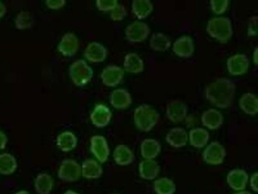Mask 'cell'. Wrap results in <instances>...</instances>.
I'll return each mask as SVG.
<instances>
[{
    "instance_id": "obj_28",
    "label": "cell",
    "mask_w": 258,
    "mask_h": 194,
    "mask_svg": "<svg viewBox=\"0 0 258 194\" xmlns=\"http://www.w3.org/2000/svg\"><path fill=\"white\" fill-rule=\"evenodd\" d=\"M52 187L53 179L46 173L38 174L34 180V188L38 194H50Z\"/></svg>"
},
{
    "instance_id": "obj_30",
    "label": "cell",
    "mask_w": 258,
    "mask_h": 194,
    "mask_svg": "<svg viewBox=\"0 0 258 194\" xmlns=\"http://www.w3.org/2000/svg\"><path fill=\"white\" fill-rule=\"evenodd\" d=\"M17 160L14 155L9 153L0 155V174L11 175L17 170Z\"/></svg>"
},
{
    "instance_id": "obj_17",
    "label": "cell",
    "mask_w": 258,
    "mask_h": 194,
    "mask_svg": "<svg viewBox=\"0 0 258 194\" xmlns=\"http://www.w3.org/2000/svg\"><path fill=\"white\" fill-rule=\"evenodd\" d=\"M110 105L116 109H126L132 104V97L129 91L118 88L112 91L110 97Z\"/></svg>"
},
{
    "instance_id": "obj_32",
    "label": "cell",
    "mask_w": 258,
    "mask_h": 194,
    "mask_svg": "<svg viewBox=\"0 0 258 194\" xmlns=\"http://www.w3.org/2000/svg\"><path fill=\"white\" fill-rule=\"evenodd\" d=\"M176 185L168 177H161L154 181V190L157 194H174Z\"/></svg>"
},
{
    "instance_id": "obj_46",
    "label": "cell",
    "mask_w": 258,
    "mask_h": 194,
    "mask_svg": "<svg viewBox=\"0 0 258 194\" xmlns=\"http://www.w3.org/2000/svg\"><path fill=\"white\" fill-rule=\"evenodd\" d=\"M115 194H118V193H115Z\"/></svg>"
},
{
    "instance_id": "obj_7",
    "label": "cell",
    "mask_w": 258,
    "mask_h": 194,
    "mask_svg": "<svg viewBox=\"0 0 258 194\" xmlns=\"http://www.w3.org/2000/svg\"><path fill=\"white\" fill-rule=\"evenodd\" d=\"M226 152L219 142H212L203 152V159L207 164L220 165L224 162Z\"/></svg>"
},
{
    "instance_id": "obj_36",
    "label": "cell",
    "mask_w": 258,
    "mask_h": 194,
    "mask_svg": "<svg viewBox=\"0 0 258 194\" xmlns=\"http://www.w3.org/2000/svg\"><path fill=\"white\" fill-rule=\"evenodd\" d=\"M127 15L126 10L125 7L121 4H118L114 9L110 12V18L113 21L118 22V21H122L125 19V16Z\"/></svg>"
},
{
    "instance_id": "obj_35",
    "label": "cell",
    "mask_w": 258,
    "mask_h": 194,
    "mask_svg": "<svg viewBox=\"0 0 258 194\" xmlns=\"http://www.w3.org/2000/svg\"><path fill=\"white\" fill-rule=\"evenodd\" d=\"M118 5L117 0H97L96 6L100 12H111Z\"/></svg>"
},
{
    "instance_id": "obj_24",
    "label": "cell",
    "mask_w": 258,
    "mask_h": 194,
    "mask_svg": "<svg viewBox=\"0 0 258 194\" xmlns=\"http://www.w3.org/2000/svg\"><path fill=\"white\" fill-rule=\"evenodd\" d=\"M210 134L205 129L198 127V128L192 129L190 131L188 134V139L190 144L193 148H203L207 146L209 141Z\"/></svg>"
},
{
    "instance_id": "obj_13",
    "label": "cell",
    "mask_w": 258,
    "mask_h": 194,
    "mask_svg": "<svg viewBox=\"0 0 258 194\" xmlns=\"http://www.w3.org/2000/svg\"><path fill=\"white\" fill-rule=\"evenodd\" d=\"M172 51L180 58H187L192 56L195 51L194 41L190 36L184 35L176 40Z\"/></svg>"
},
{
    "instance_id": "obj_41",
    "label": "cell",
    "mask_w": 258,
    "mask_h": 194,
    "mask_svg": "<svg viewBox=\"0 0 258 194\" xmlns=\"http://www.w3.org/2000/svg\"><path fill=\"white\" fill-rule=\"evenodd\" d=\"M7 8L3 3L0 2V19L4 17V15L6 14Z\"/></svg>"
},
{
    "instance_id": "obj_29",
    "label": "cell",
    "mask_w": 258,
    "mask_h": 194,
    "mask_svg": "<svg viewBox=\"0 0 258 194\" xmlns=\"http://www.w3.org/2000/svg\"><path fill=\"white\" fill-rule=\"evenodd\" d=\"M154 11V6L150 0H134L132 12L139 19H144Z\"/></svg>"
},
{
    "instance_id": "obj_25",
    "label": "cell",
    "mask_w": 258,
    "mask_h": 194,
    "mask_svg": "<svg viewBox=\"0 0 258 194\" xmlns=\"http://www.w3.org/2000/svg\"><path fill=\"white\" fill-rule=\"evenodd\" d=\"M113 158L116 164L119 166H127L133 163L135 155L127 146L118 145L114 151Z\"/></svg>"
},
{
    "instance_id": "obj_38",
    "label": "cell",
    "mask_w": 258,
    "mask_h": 194,
    "mask_svg": "<svg viewBox=\"0 0 258 194\" xmlns=\"http://www.w3.org/2000/svg\"><path fill=\"white\" fill-rule=\"evenodd\" d=\"M46 6L51 10H59L66 5V0H46Z\"/></svg>"
},
{
    "instance_id": "obj_20",
    "label": "cell",
    "mask_w": 258,
    "mask_h": 194,
    "mask_svg": "<svg viewBox=\"0 0 258 194\" xmlns=\"http://www.w3.org/2000/svg\"><path fill=\"white\" fill-rule=\"evenodd\" d=\"M188 135L184 129L174 127L168 131L166 135V142L172 148H183L187 144Z\"/></svg>"
},
{
    "instance_id": "obj_15",
    "label": "cell",
    "mask_w": 258,
    "mask_h": 194,
    "mask_svg": "<svg viewBox=\"0 0 258 194\" xmlns=\"http://www.w3.org/2000/svg\"><path fill=\"white\" fill-rule=\"evenodd\" d=\"M80 43L73 33H67L62 37L58 45V51L64 57H73L78 51Z\"/></svg>"
},
{
    "instance_id": "obj_22",
    "label": "cell",
    "mask_w": 258,
    "mask_h": 194,
    "mask_svg": "<svg viewBox=\"0 0 258 194\" xmlns=\"http://www.w3.org/2000/svg\"><path fill=\"white\" fill-rule=\"evenodd\" d=\"M160 142L154 138H146L141 144V154L145 159H154L161 152Z\"/></svg>"
},
{
    "instance_id": "obj_43",
    "label": "cell",
    "mask_w": 258,
    "mask_h": 194,
    "mask_svg": "<svg viewBox=\"0 0 258 194\" xmlns=\"http://www.w3.org/2000/svg\"><path fill=\"white\" fill-rule=\"evenodd\" d=\"M234 194H252L250 192H249V191H245V190H242V191H238V192H236V193Z\"/></svg>"
},
{
    "instance_id": "obj_31",
    "label": "cell",
    "mask_w": 258,
    "mask_h": 194,
    "mask_svg": "<svg viewBox=\"0 0 258 194\" xmlns=\"http://www.w3.org/2000/svg\"><path fill=\"white\" fill-rule=\"evenodd\" d=\"M150 47L154 51L165 52L170 48L171 41L167 36L162 33H156L150 38Z\"/></svg>"
},
{
    "instance_id": "obj_40",
    "label": "cell",
    "mask_w": 258,
    "mask_h": 194,
    "mask_svg": "<svg viewBox=\"0 0 258 194\" xmlns=\"http://www.w3.org/2000/svg\"><path fill=\"white\" fill-rule=\"evenodd\" d=\"M8 137L3 131H0V151L5 149L8 144Z\"/></svg>"
},
{
    "instance_id": "obj_14",
    "label": "cell",
    "mask_w": 258,
    "mask_h": 194,
    "mask_svg": "<svg viewBox=\"0 0 258 194\" xmlns=\"http://www.w3.org/2000/svg\"><path fill=\"white\" fill-rule=\"evenodd\" d=\"M112 117V113L107 106L97 105L91 114V121L95 127L99 128L107 127Z\"/></svg>"
},
{
    "instance_id": "obj_4",
    "label": "cell",
    "mask_w": 258,
    "mask_h": 194,
    "mask_svg": "<svg viewBox=\"0 0 258 194\" xmlns=\"http://www.w3.org/2000/svg\"><path fill=\"white\" fill-rule=\"evenodd\" d=\"M93 69L85 61L77 60L70 68V76L75 85L82 87L90 82L93 77Z\"/></svg>"
},
{
    "instance_id": "obj_37",
    "label": "cell",
    "mask_w": 258,
    "mask_h": 194,
    "mask_svg": "<svg viewBox=\"0 0 258 194\" xmlns=\"http://www.w3.org/2000/svg\"><path fill=\"white\" fill-rule=\"evenodd\" d=\"M257 16H252L249 19L248 25V34L250 37L257 35Z\"/></svg>"
},
{
    "instance_id": "obj_39",
    "label": "cell",
    "mask_w": 258,
    "mask_h": 194,
    "mask_svg": "<svg viewBox=\"0 0 258 194\" xmlns=\"http://www.w3.org/2000/svg\"><path fill=\"white\" fill-rule=\"evenodd\" d=\"M250 188L255 192H258V173L252 174L250 178Z\"/></svg>"
},
{
    "instance_id": "obj_19",
    "label": "cell",
    "mask_w": 258,
    "mask_h": 194,
    "mask_svg": "<svg viewBox=\"0 0 258 194\" xmlns=\"http://www.w3.org/2000/svg\"><path fill=\"white\" fill-rule=\"evenodd\" d=\"M139 174L145 180L155 179L160 173V166L154 159H145L139 164Z\"/></svg>"
},
{
    "instance_id": "obj_11",
    "label": "cell",
    "mask_w": 258,
    "mask_h": 194,
    "mask_svg": "<svg viewBox=\"0 0 258 194\" xmlns=\"http://www.w3.org/2000/svg\"><path fill=\"white\" fill-rule=\"evenodd\" d=\"M249 176L246 171L241 169L230 170L226 177V181L230 188L235 191H242L246 187Z\"/></svg>"
},
{
    "instance_id": "obj_26",
    "label": "cell",
    "mask_w": 258,
    "mask_h": 194,
    "mask_svg": "<svg viewBox=\"0 0 258 194\" xmlns=\"http://www.w3.org/2000/svg\"><path fill=\"white\" fill-rule=\"evenodd\" d=\"M123 66L125 72L133 74L142 73L144 70V62L135 53L126 55L124 59Z\"/></svg>"
},
{
    "instance_id": "obj_33",
    "label": "cell",
    "mask_w": 258,
    "mask_h": 194,
    "mask_svg": "<svg viewBox=\"0 0 258 194\" xmlns=\"http://www.w3.org/2000/svg\"><path fill=\"white\" fill-rule=\"evenodd\" d=\"M15 26L18 30H27L32 27L34 24V17L29 12H21L15 18Z\"/></svg>"
},
{
    "instance_id": "obj_6",
    "label": "cell",
    "mask_w": 258,
    "mask_h": 194,
    "mask_svg": "<svg viewBox=\"0 0 258 194\" xmlns=\"http://www.w3.org/2000/svg\"><path fill=\"white\" fill-rule=\"evenodd\" d=\"M150 26L146 23L136 21L125 28V38L131 43H139L145 41L150 35Z\"/></svg>"
},
{
    "instance_id": "obj_18",
    "label": "cell",
    "mask_w": 258,
    "mask_h": 194,
    "mask_svg": "<svg viewBox=\"0 0 258 194\" xmlns=\"http://www.w3.org/2000/svg\"><path fill=\"white\" fill-rule=\"evenodd\" d=\"M203 125L210 130H216L223 125V116L216 109H208L201 116Z\"/></svg>"
},
{
    "instance_id": "obj_42",
    "label": "cell",
    "mask_w": 258,
    "mask_h": 194,
    "mask_svg": "<svg viewBox=\"0 0 258 194\" xmlns=\"http://www.w3.org/2000/svg\"><path fill=\"white\" fill-rule=\"evenodd\" d=\"M253 62H254L255 66H258V48L256 47L255 48L254 52H253Z\"/></svg>"
},
{
    "instance_id": "obj_45",
    "label": "cell",
    "mask_w": 258,
    "mask_h": 194,
    "mask_svg": "<svg viewBox=\"0 0 258 194\" xmlns=\"http://www.w3.org/2000/svg\"><path fill=\"white\" fill-rule=\"evenodd\" d=\"M15 194H30V193H29V192H27V191L21 190V191H19V192H16V193H15Z\"/></svg>"
},
{
    "instance_id": "obj_12",
    "label": "cell",
    "mask_w": 258,
    "mask_h": 194,
    "mask_svg": "<svg viewBox=\"0 0 258 194\" xmlns=\"http://www.w3.org/2000/svg\"><path fill=\"white\" fill-rule=\"evenodd\" d=\"M124 76V70L116 66H109L103 69L101 73V79L104 85L114 87L122 82Z\"/></svg>"
},
{
    "instance_id": "obj_5",
    "label": "cell",
    "mask_w": 258,
    "mask_h": 194,
    "mask_svg": "<svg viewBox=\"0 0 258 194\" xmlns=\"http://www.w3.org/2000/svg\"><path fill=\"white\" fill-rule=\"evenodd\" d=\"M81 166L73 159H64L58 170V177L64 182H74L80 179Z\"/></svg>"
},
{
    "instance_id": "obj_8",
    "label": "cell",
    "mask_w": 258,
    "mask_h": 194,
    "mask_svg": "<svg viewBox=\"0 0 258 194\" xmlns=\"http://www.w3.org/2000/svg\"><path fill=\"white\" fill-rule=\"evenodd\" d=\"M91 152L99 163H106L110 155V148H109L107 139L102 135H95L92 137Z\"/></svg>"
},
{
    "instance_id": "obj_1",
    "label": "cell",
    "mask_w": 258,
    "mask_h": 194,
    "mask_svg": "<svg viewBox=\"0 0 258 194\" xmlns=\"http://www.w3.org/2000/svg\"><path fill=\"white\" fill-rule=\"evenodd\" d=\"M236 92V85L233 80L219 78L207 86V100L219 109H227L232 105Z\"/></svg>"
},
{
    "instance_id": "obj_23",
    "label": "cell",
    "mask_w": 258,
    "mask_h": 194,
    "mask_svg": "<svg viewBox=\"0 0 258 194\" xmlns=\"http://www.w3.org/2000/svg\"><path fill=\"white\" fill-rule=\"evenodd\" d=\"M239 107L245 114L255 116L258 112V98L254 94L247 92L241 95Z\"/></svg>"
},
{
    "instance_id": "obj_16",
    "label": "cell",
    "mask_w": 258,
    "mask_h": 194,
    "mask_svg": "<svg viewBox=\"0 0 258 194\" xmlns=\"http://www.w3.org/2000/svg\"><path fill=\"white\" fill-rule=\"evenodd\" d=\"M84 57L92 63L103 62L107 58V50L100 43L93 41L85 48Z\"/></svg>"
},
{
    "instance_id": "obj_3",
    "label": "cell",
    "mask_w": 258,
    "mask_h": 194,
    "mask_svg": "<svg viewBox=\"0 0 258 194\" xmlns=\"http://www.w3.org/2000/svg\"><path fill=\"white\" fill-rule=\"evenodd\" d=\"M207 32L211 37L220 42L226 43L233 35L231 22L228 18H213L208 21Z\"/></svg>"
},
{
    "instance_id": "obj_9",
    "label": "cell",
    "mask_w": 258,
    "mask_h": 194,
    "mask_svg": "<svg viewBox=\"0 0 258 194\" xmlns=\"http://www.w3.org/2000/svg\"><path fill=\"white\" fill-rule=\"evenodd\" d=\"M187 112L186 104L180 100H173L167 105V117L172 123L183 122L187 116Z\"/></svg>"
},
{
    "instance_id": "obj_21",
    "label": "cell",
    "mask_w": 258,
    "mask_h": 194,
    "mask_svg": "<svg viewBox=\"0 0 258 194\" xmlns=\"http://www.w3.org/2000/svg\"><path fill=\"white\" fill-rule=\"evenodd\" d=\"M103 173L101 165L94 159H87L81 166V175L87 179H98Z\"/></svg>"
},
{
    "instance_id": "obj_2",
    "label": "cell",
    "mask_w": 258,
    "mask_h": 194,
    "mask_svg": "<svg viewBox=\"0 0 258 194\" xmlns=\"http://www.w3.org/2000/svg\"><path fill=\"white\" fill-rule=\"evenodd\" d=\"M159 118L157 111L149 105H142L138 107L134 114L135 125L143 132L151 131L159 121Z\"/></svg>"
},
{
    "instance_id": "obj_10",
    "label": "cell",
    "mask_w": 258,
    "mask_h": 194,
    "mask_svg": "<svg viewBox=\"0 0 258 194\" xmlns=\"http://www.w3.org/2000/svg\"><path fill=\"white\" fill-rule=\"evenodd\" d=\"M227 70L233 76H240L247 73L249 67V60L245 55H235L228 58L226 62Z\"/></svg>"
},
{
    "instance_id": "obj_44",
    "label": "cell",
    "mask_w": 258,
    "mask_h": 194,
    "mask_svg": "<svg viewBox=\"0 0 258 194\" xmlns=\"http://www.w3.org/2000/svg\"><path fill=\"white\" fill-rule=\"evenodd\" d=\"M64 194H80V193H78V192H75V191L68 190V191H66V192H64Z\"/></svg>"
},
{
    "instance_id": "obj_34",
    "label": "cell",
    "mask_w": 258,
    "mask_h": 194,
    "mask_svg": "<svg viewBox=\"0 0 258 194\" xmlns=\"http://www.w3.org/2000/svg\"><path fill=\"white\" fill-rule=\"evenodd\" d=\"M212 12L216 15H222L226 12L229 6L228 0H212L210 2Z\"/></svg>"
},
{
    "instance_id": "obj_27",
    "label": "cell",
    "mask_w": 258,
    "mask_h": 194,
    "mask_svg": "<svg viewBox=\"0 0 258 194\" xmlns=\"http://www.w3.org/2000/svg\"><path fill=\"white\" fill-rule=\"evenodd\" d=\"M56 145L61 152H72L77 148V136L71 131H64L57 136Z\"/></svg>"
}]
</instances>
